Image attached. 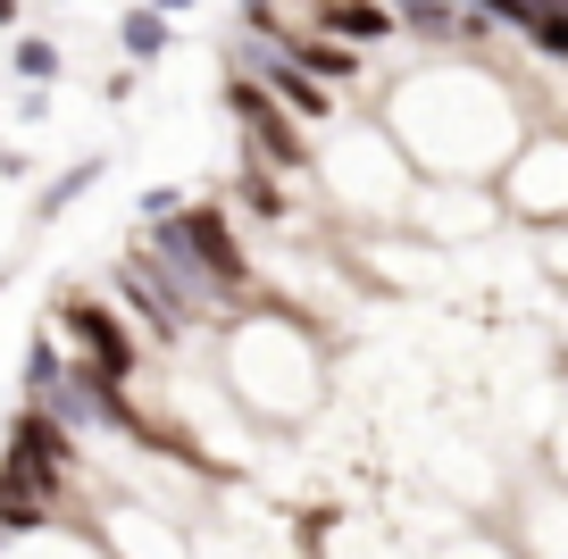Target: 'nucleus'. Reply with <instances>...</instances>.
<instances>
[{"instance_id":"1a4fd4ad","label":"nucleus","mask_w":568,"mask_h":559,"mask_svg":"<svg viewBox=\"0 0 568 559\" xmlns=\"http://www.w3.org/2000/svg\"><path fill=\"white\" fill-rule=\"evenodd\" d=\"M18 75H26V84H51V75H59V51H51L42 34H26V42H18Z\"/></svg>"},{"instance_id":"f03ea898","label":"nucleus","mask_w":568,"mask_h":559,"mask_svg":"<svg viewBox=\"0 0 568 559\" xmlns=\"http://www.w3.org/2000/svg\"><path fill=\"white\" fill-rule=\"evenodd\" d=\"M226 101H234V109H243V125H251V142H260V159H276V167H302V159H310V142H302V134H293V125H284V109H276V101H267V92H260V84H251V75H243V68H234V75H226Z\"/></svg>"},{"instance_id":"9d476101","label":"nucleus","mask_w":568,"mask_h":559,"mask_svg":"<svg viewBox=\"0 0 568 559\" xmlns=\"http://www.w3.org/2000/svg\"><path fill=\"white\" fill-rule=\"evenodd\" d=\"M243 201H251L260 217H284V184H276V175H260V167L243 175Z\"/></svg>"},{"instance_id":"ddd939ff","label":"nucleus","mask_w":568,"mask_h":559,"mask_svg":"<svg viewBox=\"0 0 568 559\" xmlns=\"http://www.w3.org/2000/svg\"><path fill=\"white\" fill-rule=\"evenodd\" d=\"M0 284H9V267H0Z\"/></svg>"},{"instance_id":"39448f33","label":"nucleus","mask_w":568,"mask_h":559,"mask_svg":"<svg viewBox=\"0 0 568 559\" xmlns=\"http://www.w3.org/2000/svg\"><path fill=\"white\" fill-rule=\"evenodd\" d=\"M260 68H267V101H276V109H293V118H310V125L335 109V101H326V84H310L302 68H284V59H260Z\"/></svg>"},{"instance_id":"6e6552de","label":"nucleus","mask_w":568,"mask_h":559,"mask_svg":"<svg viewBox=\"0 0 568 559\" xmlns=\"http://www.w3.org/2000/svg\"><path fill=\"white\" fill-rule=\"evenodd\" d=\"M92 175H101V159H84V167H68V175H59V184H51V193L34 201V217H59V210H68L75 193H92Z\"/></svg>"},{"instance_id":"9b49d317","label":"nucleus","mask_w":568,"mask_h":559,"mask_svg":"<svg viewBox=\"0 0 568 559\" xmlns=\"http://www.w3.org/2000/svg\"><path fill=\"white\" fill-rule=\"evenodd\" d=\"M0 26H18V0H0Z\"/></svg>"},{"instance_id":"20e7f679","label":"nucleus","mask_w":568,"mask_h":559,"mask_svg":"<svg viewBox=\"0 0 568 559\" xmlns=\"http://www.w3.org/2000/svg\"><path fill=\"white\" fill-rule=\"evenodd\" d=\"M318 26H326L335 42H385V34H393V9H385V0H326Z\"/></svg>"},{"instance_id":"7ed1b4c3","label":"nucleus","mask_w":568,"mask_h":559,"mask_svg":"<svg viewBox=\"0 0 568 559\" xmlns=\"http://www.w3.org/2000/svg\"><path fill=\"white\" fill-rule=\"evenodd\" d=\"M402 26L426 34V42H485L494 34V18L468 9V0H402Z\"/></svg>"},{"instance_id":"f257e3e1","label":"nucleus","mask_w":568,"mask_h":559,"mask_svg":"<svg viewBox=\"0 0 568 559\" xmlns=\"http://www.w3.org/2000/svg\"><path fill=\"white\" fill-rule=\"evenodd\" d=\"M59 334L75 343V367L109 376V385H125V376H134V359H142V343H134V334H125L118 317L101 309V301H84V293L59 301Z\"/></svg>"},{"instance_id":"f8f14e48","label":"nucleus","mask_w":568,"mask_h":559,"mask_svg":"<svg viewBox=\"0 0 568 559\" xmlns=\"http://www.w3.org/2000/svg\"><path fill=\"white\" fill-rule=\"evenodd\" d=\"M160 9H193V0H160Z\"/></svg>"},{"instance_id":"0eeeda50","label":"nucleus","mask_w":568,"mask_h":559,"mask_svg":"<svg viewBox=\"0 0 568 559\" xmlns=\"http://www.w3.org/2000/svg\"><path fill=\"white\" fill-rule=\"evenodd\" d=\"M118 42H125V59H134V68H151V59L168 51V26L151 18V9H125V26H118Z\"/></svg>"},{"instance_id":"423d86ee","label":"nucleus","mask_w":568,"mask_h":559,"mask_svg":"<svg viewBox=\"0 0 568 559\" xmlns=\"http://www.w3.org/2000/svg\"><path fill=\"white\" fill-rule=\"evenodd\" d=\"M293 68H302L310 84H352V75H359V59H352V42L310 34V42H293Z\"/></svg>"}]
</instances>
